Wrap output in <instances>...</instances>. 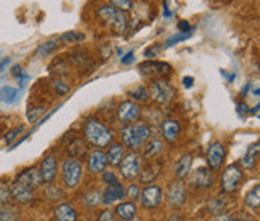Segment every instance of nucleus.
Segmentation results:
<instances>
[{"label":"nucleus","instance_id":"ea45409f","mask_svg":"<svg viewBox=\"0 0 260 221\" xmlns=\"http://www.w3.org/2000/svg\"><path fill=\"white\" fill-rule=\"evenodd\" d=\"M23 130H24V127H16V128H13V130H10L8 135L5 136V141H7V143H12L19 133H23Z\"/></svg>","mask_w":260,"mask_h":221},{"label":"nucleus","instance_id":"4be33fe9","mask_svg":"<svg viewBox=\"0 0 260 221\" xmlns=\"http://www.w3.org/2000/svg\"><path fill=\"white\" fill-rule=\"evenodd\" d=\"M258 160V141H255L254 144H251L247 148L246 154L241 159V165L246 170H252Z\"/></svg>","mask_w":260,"mask_h":221},{"label":"nucleus","instance_id":"423d86ee","mask_svg":"<svg viewBox=\"0 0 260 221\" xmlns=\"http://www.w3.org/2000/svg\"><path fill=\"white\" fill-rule=\"evenodd\" d=\"M81 178H82V164L74 157L66 159L63 162V181L66 188L69 189L77 188V185L81 183Z\"/></svg>","mask_w":260,"mask_h":221},{"label":"nucleus","instance_id":"cd10ccee","mask_svg":"<svg viewBox=\"0 0 260 221\" xmlns=\"http://www.w3.org/2000/svg\"><path fill=\"white\" fill-rule=\"evenodd\" d=\"M162 151V143L159 139H151L145 144V151H143V157L145 159H153L156 156L161 154Z\"/></svg>","mask_w":260,"mask_h":221},{"label":"nucleus","instance_id":"c03bdc74","mask_svg":"<svg viewBox=\"0 0 260 221\" xmlns=\"http://www.w3.org/2000/svg\"><path fill=\"white\" fill-rule=\"evenodd\" d=\"M238 113L239 114H249V113H251V109H249L244 103H239L238 104Z\"/></svg>","mask_w":260,"mask_h":221},{"label":"nucleus","instance_id":"c756f323","mask_svg":"<svg viewBox=\"0 0 260 221\" xmlns=\"http://www.w3.org/2000/svg\"><path fill=\"white\" fill-rule=\"evenodd\" d=\"M56 48H58V42H55V40H48V42L42 44L41 47L37 48L36 55H37L39 58H44V56H47V55L52 53L53 50H56Z\"/></svg>","mask_w":260,"mask_h":221},{"label":"nucleus","instance_id":"a211bd4d","mask_svg":"<svg viewBox=\"0 0 260 221\" xmlns=\"http://www.w3.org/2000/svg\"><path fill=\"white\" fill-rule=\"evenodd\" d=\"M16 179H18V181L24 183V185H27L29 188H32V189H36V188H39L42 185L41 173H39V170L36 167L24 170V172H21L16 176Z\"/></svg>","mask_w":260,"mask_h":221},{"label":"nucleus","instance_id":"b1692460","mask_svg":"<svg viewBox=\"0 0 260 221\" xmlns=\"http://www.w3.org/2000/svg\"><path fill=\"white\" fill-rule=\"evenodd\" d=\"M114 213L124 221H130L137 215V207L134 202H121V204H117Z\"/></svg>","mask_w":260,"mask_h":221},{"label":"nucleus","instance_id":"a19ab883","mask_svg":"<svg viewBox=\"0 0 260 221\" xmlns=\"http://www.w3.org/2000/svg\"><path fill=\"white\" fill-rule=\"evenodd\" d=\"M103 179H105V181H106L109 186L119 183V179H117V176H116L114 172H103Z\"/></svg>","mask_w":260,"mask_h":221},{"label":"nucleus","instance_id":"e433bc0d","mask_svg":"<svg viewBox=\"0 0 260 221\" xmlns=\"http://www.w3.org/2000/svg\"><path fill=\"white\" fill-rule=\"evenodd\" d=\"M100 193H96V191H92V193H88L87 196H84V202L88 204V205H96L100 202Z\"/></svg>","mask_w":260,"mask_h":221},{"label":"nucleus","instance_id":"2f4dec72","mask_svg":"<svg viewBox=\"0 0 260 221\" xmlns=\"http://www.w3.org/2000/svg\"><path fill=\"white\" fill-rule=\"evenodd\" d=\"M128 95H130V98L137 99V101H143V103L149 99L148 88H145V87H137L132 90V92H128Z\"/></svg>","mask_w":260,"mask_h":221},{"label":"nucleus","instance_id":"a878e982","mask_svg":"<svg viewBox=\"0 0 260 221\" xmlns=\"http://www.w3.org/2000/svg\"><path fill=\"white\" fill-rule=\"evenodd\" d=\"M244 204L249 210H254V212H257L258 207H260V186L255 185L249 193L246 194L244 197Z\"/></svg>","mask_w":260,"mask_h":221},{"label":"nucleus","instance_id":"473e14b6","mask_svg":"<svg viewBox=\"0 0 260 221\" xmlns=\"http://www.w3.org/2000/svg\"><path fill=\"white\" fill-rule=\"evenodd\" d=\"M223 207H225V204L222 202V200H220V197H218V196L212 197V199L207 202V210H209V212H212V213H218V212H222Z\"/></svg>","mask_w":260,"mask_h":221},{"label":"nucleus","instance_id":"4468645a","mask_svg":"<svg viewBox=\"0 0 260 221\" xmlns=\"http://www.w3.org/2000/svg\"><path fill=\"white\" fill-rule=\"evenodd\" d=\"M106 165H108L106 154L103 153L102 149H95V151H92V153L88 154V170H90V173H93V175L103 173Z\"/></svg>","mask_w":260,"mask_h":221},{"label":"nucleus","instance_id":"7c9ffc66","mask_svg":"<svg viewBox=\"0 0 260 221\" xmlns=\"http://www.w3.org/2000/svg\"><path fill=\"white\" fill-rule=\"evenodd\" d=\"M61 40H64L66 44H77V42H84L85 40V34L77 32V31H69L66 34L61 35Z\"/></svg>","mask_w":260,"mask_h":221},{"label":"nucleus","instance_id":"864d4df0","mask_svg":"<svg viewBox=\"0 0 260 221\" xmlns=\"http://www.w3.org/2000/svg\"><path fill=\"white\" fill-rule=\"evenodd\" d=\"M130 221H142V219H138V218H134V219H130Z\"/></svg>","mask_w":260,"mask_h":221},{"label":"nucleus","instance_id":"dca6fc26","mask_svg":"<svg viewBox=\"0 0 260 221\" xmlns=\"http://www.w3.org/2000/svg\"><path fill=\"white\" fill-rule=\"evenodd\" d=\"M39 173H41L42 181H45V183H53V179L56 178V160H55L53 156H48V157H45L42 160Z\"/></svg>","mask_w":260,"mask_h":221},{"label":"nucleus","instance_id":"603ef678","mask_svg":"<svg viewBox=\"0 0 260 221\" xmlns=\"http://www.w3.org/2000/svg\"><path fill=\"white\" fill-rule=\"evenodd\" d=\"M164 16H166V18L171 16V12H169V4H167V2L164 4Z\"/></svg>","mask_w":260,"mask_h":221},{"label":"nucleus","instance_id":"f257e3e1","mask_svg":"<svg viewBox=\"0 0 260 221\" xmlns=\"http://www.w3.org/2000/svg\"><path fill=\"white\" fill-rule=\"evenodd\" d=\"M84 135L87 138V141L95 146L96 149H102L111 144L113 141V133L103 122H100L96 119H90L87 120L85 128H84Z\"/></svg>","mask_w":260,"mask_h":221},{"label":"nucleus","instance_id":"1a4fd4ad","mask_svg":"<svg viewBox=\"0 0 260 221\" xmlns=\"http://www.w3.org/2000/svg\"><path fill=\"white\" fill-rule=\"evenodd\" d=\"M225 160V148L222 143H212L207 149V165L211 172H218Z\"/></svg>","mask_w":260,"mask_h":221},{"label":"nucleus","instance_id":"8fccbe9b","mask_svg":"<svg viewBox=\"0 0 260 221\" xmlns=\"http://www.w3.org/2000/svg\"><path fill=\"white\" fill-rule=\"evenodd\" d=\"M10 64V58H4L0 59V72H4V69Z\"/></svg>","mask_w":260,"mask_h":221},{"label":"nucleus","instance_id":"72a5a7b5","mask_svg":"<svg viewBox=\"0 0 260 221\" xmlns=\"http://www.w3.org/2000/svg\"><path fill=\"white\" fill-rule=\"evenodd\" d=\"M140 194H142V191H140V186L138 185H130L128 188H127V191H125V196L132 200H138L140 199Z\"/></svg>","mask_w":260,"mask_h":221},{"label":"nucleus","instance_id":"9d476101","mask_svg":"<svg viewBox=\"0 0 260 221\" xmlns=\"http://www.w3.org/2000/svg\"><path fill=\"white\" fill-rule=\"evenodd\" d=\"M140 117V106L135 101H124L117 107V119L122 124H132Z\"/></svg>","mask_w":260,"mask_h":221},{"label":"nucleus","instance_id":"412c9836","mask_svg":"<svg viewBox=\"0 0 260 221\" xmlns=\"http://www.w3.org/2000/svg\"><path fill=\"white\" fill-rule=\"evenodd\" d=\"M162 168V164L159 160H154V162H149L145 168L142 167V172H140V181L142 183H151L153 179L159 175Z\"/></svg>","mask_w":260,"mask_h":221},{"label":"nucleus","instance_id":"3c124183","mask_svg":"<svg viewBox=\"0 0 260 221\" xmlns=\"http://www.w3.org/2000/svg\"><path fill=\"white\" fill-rule=\"evenodd\" d=\"M12 72H13V76H15V77H19V76H21V74H23V69H21V67H19V66H15Z\"/></svg>","mask_w":260,"mask_h":221},{"label":"nucleus","instance_id":"7ed1b4c3","mask_svg":"<svg viewBox=\"0 0 260 221\" xmlns=\"http://www.w3.org/2000/svg\"><path fill=\"white\" fill-rule=\"evenodd\" d=\"M98 16L103 19L105 24L113 29V31L119 35L125 34L127 26H128V18L124 12L117 10L113 5H103L98 8Z\"/></svg>","mask_w":260,"mask_h":221},{"label":"nucleus","instance_id":"c85d7f7f","mask_svg":"<svg viewBox=\"0 0 260 221\" xmlns=\"http://www.w3.org/2000/svg\"><path fill=\"white\" fill-rule=\"evenodd\" d=\"M19 210L13 205H4L0 208V221H19Z\"/></svg>","mask_w":260,"mask_h":221},{"label":"nucleus","instance_id":"5701e85b","mask_svg":"<svg viewBox=\"0 0 260 221\" xmlns=\"http://www.w3.org/2000/svg\"><path fill=\"white\" fill-rule=\"evenodd\" d=\"M180 130H182V127H180V124L177 122V120L169 119L162 124V135H164V138L167 139L169 143H174L175 139L178 138Z\"/></svg>","mask_w":260,"mask_h":221},{"label":"nucleus","instance_id":"2eb2a0df","mask_svg":"<svg viewBox=\"0 0 260 221\" xmlns=\"http://www.w3.org/2000/svg\"><path fill=\"white\" fill-rule=\"evenodd\" d=\"M185 199H186V188L182 185V181H174L171 186H169V189H167L169 204L174 207H178L185 202Z\"/></svg>","mask_w":260,"mask_h":221},{"label":"nucleus","instance_id":"f8f14e48","mask_svg":"<svg viewBox=\"0 0 260 221\" xmlns=\"http://www.w3.org/2000/svg\"><path fill=\"white\" fill-rule=\"evenodd\" d=\"M34 191L36 189L29 188L27 185L15 179V183L12 185V188H10V194H12V197L16 200V202L27 204V202H31V200L34 199Z\"/></svg>","mask_w":260,"mask_h":221},{"label":"nucleus","instance_id":"ddd939ff","mask_svg":"<svg viewBox=\"0 0 260 221\" xmlns=\"http://www.w3.org/2000/svg\"><path fill=\"white\" fill-rule=\"evenodd\" d=\"M140 72L148 77H162L171 72V66L161 61H146L140 64Z\"/></svg>","mask_w":260,"mask_h":221},{"label":"nucleus","instance_id":"f3484780","mask_svg":"<svg viewBox=\"0 0 260 221\" xmlns=\"http://www.w3.org/2000/svg\"><path fill=\"white\" fill-rule=\"evenodd\" d=\"M124 194H125V189L121 183H116V185H111L105 189V193L102 194V202L106 204V205H111L117 200L124 199Z\"/></svg>","mask_w":260,"mask_h":221},{"label":"nucleus","instance_id":"0eeeda50","mask_svg":"<svg viewBox=\"0 0 260 221\" xmlns=\"http://www.w3.org/2000/svg\"><path fill=\"white\" fill-rule=\"evenodd\" d=\"M119 172H121V176L125 179H134L140 176V172H142V157L137 153L125 154L122 162L119 164Z\"/></svg>","mask_w":260,"mask_h":221},{"label":"nucleus","instance_id":"a18cd8bd","mask_svg":"<svg viewBox=\"0 0 260 221\" xmlns=\"http://www.w3.org/2000/svg\"><path fill=\"white\" fill-rule=\"evenodd\" d=\"M56 92L59 93V95H61V93H66L68 92V90H69V87L68 85H64V84H61V82H59V84H56Z\"/></svg>","mask_w":260,"mask_h":221},{"label":"nucleus","instance_id":"6e6552de","mask_svg":"<svg viewBox=\"0 0 260 221\" xmlns=\"http://www.w3.org/2000/svg\"><path fill=\"white\" fill-rule=\"evenodd\" d=\"M162 197H164L162 188L156 186V185L146 186L142 191V194H140V200H142V205L145 208H156V207H159V204L162 202Z\"/></svg>","mask_w":260,"mask_h":221},{"label":"nucleus","instance_id":"79ce46f5","mask_svg":"<svg viewBox=\"0 0 260 221\" xmlns=\"http://www.w3.org/2000/svg\"><path fill=\"white\" fill-rule=\"evenodd\" d=\"M134 55H135L134 52L125 53V55H124V58H122V64H132V63L135 61V56H134Z\"/></svg>","mask_w":260,"mask_h":221},{"label":"nucleus","instance_id":"de8ad7c7","mask_svg":"<svg viewBox=\"0 0 260 221\" xmlns=\"http://www.w3.org/2000/svg\"><path fill=\"white\" fill-rule=\"evenodd\" d=\"M166 221H185V218H183L182 215H178V213H174V215L169 216Z\"/></svg>","mask_w":260,"mask_h":221},{"label":"nucleus","instance_id":"20e7f679","mask_svg":"<svg viewBox=\"0 0 260 221\" xmlns=\"http://www.w3.org/2000/svg\"><path fill=\"white\" fill-rule=\"evenodd\" d=\"M148 95L153 101H156L159 104H167L174 99L175 90L172 88V85L169 84L166 79H157L151 85H149Z\"/></svg>","mask_w":260,"mask_h":221},{"label":"nucleus","instance_id":"4c0bfd02","mask_svg":"<svg viewBox=\"0 0 260 221\" xmlns=\"http://www.w3.org/2000/svg\"><path fill=\"white\" fill-rule=\"evenodd\" d=\"M10 197H12V194H10V188L7 185H0V204H7Z\"/></svg>","mask_w":260,"mask_h":221},{"label":"nucleus","instance_id":"39448f33","mask_svg":"<svg viewBox=\"0 0 260 221\" xmlns=\"http://www.w3.org/2000/svg\"><path fill=\"white\" fill-rule=\"evenodd\" d=\"M243 179V170L238 164H230L223 170L222 178H220V186L225 191V193L232 194L239 188V183Z\"/></svg>","mask_w":260,"mask_h":221},{"label":"nucleus","instance_id":"9b49d317","mask_svg":"<svg viewBox=\"0 0 260 221\" xmlns=\"http://www.w3.org/2000/svg\"><path fill=\"white\" fill-rule=\"evenodd\" d=\"M189 185L198 189H209L212 186V172L207 167H199L189 176Z\"/></svg>","mask_w":260,"mask_h":221},{"label":"nucleus","instance_id":"37998d69","mask_svg":"<svg viewBox=\"0 0 260 221\" xmlns=\"http://www.w3.org/2000/svg\"><path fill=\"white\" fill-rule=\"evenodd\" d=\"M188 29H189V23L188 21H180L178 23V31L182 32V34H186Z\"/></svg>","mask_w":260,"mask_h":221},{"label":"nucleus","instance_id":"bb28decb","mask_svg":"<svg viewBox=\"0 0 260 221\" xmlns=\"http://www.w3.org/2000/svg\"><path fill=\"white\" fill-rule=\"evenodd\" d=\"M19 99V90L13 88L10 85H5L0 88V101H4L7 104H15Z\"/></svg>","mask_w":260,"mask_h":221},{"label":"nucleus","instance_id":"aec40b11","mask_svg":"<svg viewBox=\"0 0 260 221\" xmlns=\"http://www.w3.org/2000/svg\"><path fill=\"white\" fill-rule=\"evenodd\" d=\"M124 144L121 143H113L111 146H109L108 153H106V162L111 165V167H119V164L122 162L124 159Z\"/></svg>","mask_w":260,"mask_h":221},{"label":"nucleus","instance_id":"49530a36","mask_svg":"<svg viewBox=\"0 0 260 221\" xmlns=\"http://www.w3.org/2000/svg\"><path fill=\"white\" fill-rule=\"evenodd\" d=\"M212 221H233V218L230 216V215H225V213H222V215H218V216H215Z\"/></svg>","mask_w":260,"mask_h":221},{"label":"nucleus","instance_id":"f03ea898","mask_svg":"<svg viewBox=\"0 0 260 221\" xmlns=\"http://www.w3.org/2000/svg\"><path fill=\"white\" fill-rule=\"evenodd\" d=\"M149 136H151V130L143 122L130 124L121 130V138L124 144L132 149L143 148L149 141Z\"/></svg>","mask_w":260,"mask_h":221},{"label":"nucleus","instance_id":"c9c22d12","mask_svg":"<svg viewBox=\"0 0 260 221\" xmlns=\"http://www.w3.org/2000/svg\"><path fill=\"white\" fill-rule=\"evenodd\" d=\"M109 5H113L116 7L117 10H121V12H127V10H130L134 7V2H130V0H125V2H122V0H114V2H111Z\"/></svg>","mask_w":260,"mask_h":221},{"label":"nucleus","instance_id":"09e8293b","mask_svg":"<svg viewBox=\"0 0 260 221\" xmlns=\"http://www.w3.org/2000/svg\"><path fill=\"white\" fill-rule=\"evenodd\" d=\"M193 82H194V79H193V77H185V79H183V85H185L186 88H191V87H193Z\"/></svg>","mask_w":260,"mask_h":221},{"label":"nucleus","instance_id":"6ab92c4d","mask_svg":"<svg viewBox=\"0 0 260 221\" xmlns=\"http://www.w3.org/2000/svg\"><path fill=\"white\" fill-rule=\"evenodd\" d=\"M53 215H55L56 221H77L76 208L71 204H68V202L58 204L55 207V210H53Z\"/></svg>","mask_w":260,"mask_h":221},{"label":"nucleus","instance_id":"58836bf2","mask_svg":"<svg viewBox=\"0 0 260 221\" xmlns=\"http://www.w3.org/2000/svg\"><path fill=\"white\" fill-rule=\"evenodd\" d=\"M96 221H116V215L113 210H103V212L98 215Z\"/></svg>","mask_w":260,"mask_h":221},{"label":"nucleus","instance_id":"f704fd0d","mask_svg":"<svg viewBox=\"0 0 260 221\" xmlns=\"http://www.w3.org/2000/svg\"><path fill=\"white\" fill-rule=\"evenodd\" d=\"M191 35V34H182V32H178L177 35H172L171 39L167 40L166 42V47H172V45H175V44H178V42H183V40H188V37Z\"/></svg>","mask_w":260,"mask_h":221},{"label":"nucleus","instance_id":"393cba45","mask_svg":"<svg viewBox=\"0 0 260 221\" xmlns=\"http://www.w3.org/2000/svg\"><path fill=\"white\" fill-rule=\"evenodd\" d=\"M191 164H193V156L191 154H185V156H182V159L178 160L177 168H175V173H177L178 181H180V179H183V178L188 176L189 170H191Z\"/></svg>","mask_w":260,"mask_h":221}]
</instances>
